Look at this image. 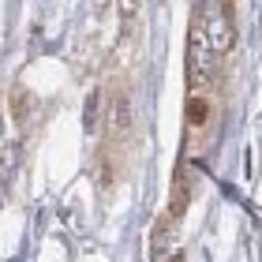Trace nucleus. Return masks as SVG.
Returning a JSON list of instances; mask_svg holds the SVG:
<instances>
[{
	"label": "nucleus",
	"instance_id": "nucleus-4",
	"mask_svg": "<svg viewBox=\"0 0 262 262\" xmlns=\"http://www.w3.org/2000/svg\"><path fill=\"white\" fill-rule=\"evenodd\" d=\"M206 116H210V105L202 101V94H191V98H187V120H191V127L206 124Z\"/></svg>",
	"mask_w": 262,
	"mask_h": 262
},
{
	"label": "nucleus",
	"instance_id": "nucleus-2",
	"mask_svg": "<svg viewBox=\"0 0 262 262\" xmlns=\"http://www.w3.org/2000/svg\"><path fill=\"white\" fill-rule=\"evenodd\" d=\"M195 19L202 23V30H206V38L213 45V53H229L236 45V27H232V11L229 4H199L195 8Z\"/></svg>",
	"mask_w": 262,
	"mask_h": 262
},
{
	"label": "nucleus",
	"instance_id": "nucleus-1",
	"mask_svg": "<svg viewBox=\"0 0 262 262\" xmlns=\"http://www.w3.org/2000/svg\"><path fill=\"white\" fill-rule=\"evenodd\" d=\"M213 68H217V53L202 30V23H191V38H187V82L195 86V94L213 79Z\"/></svg>",
	"mask_w": 262,
	"mask_h": 262
},
{
	"label": "nucleus",
	"instance_id": "nucleus-5",
	"mask_svg": "<svg viewBox=\"0 0 262 262\" xmlns=\"http://www.w3.org/2000/svg\"><path fill=\"white\" fill-rule=\"evenodd\" d=\"M98 105H101V94L94 90L90 98H86V109H82V124H86V131L98 127Z\"/></svg>",
	"mask_w": 262,
	"mask_h": 262
},
{
	"label": "nucleus",
	"instance_id": "nucleus-3",
	"mask_svg": "<svg viewBox=\"0 0 262 262\" xmlns=\"http://www.w3.org/2000/svg\"><path fill=\"white\" fill-rule=\"evenodd\" d=\"M109 124H113V135H127L131 131V101L124 90L113 94V105H109Z\"/></svg>",
	"mask_w": 262,
	"mask_h": 262
}]
</instances>
